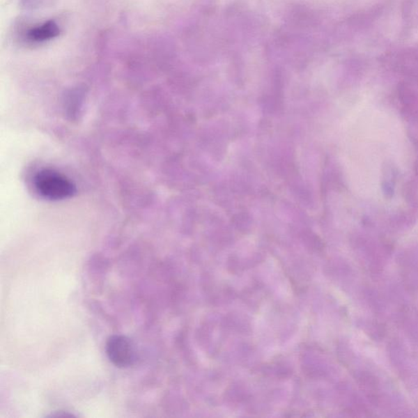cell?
<instances>
[{"instance_id":"1","label":"cell","mask_w":418,"mask_h":418,"mask_svg":"<svg viewBox=\"0 0 418 418\" xmlns=\"http://www.w3.org/2000/svg\"><path fill=\"white\" fill-rule=\"evenodd\" d=\"M34 186L38 194L49 201H63L76 193L75 185L65 176L51 169L37 173Z\"/></svg>"},{"instance_id":"2","label":"cell","mask_w":418,"mask_h":418,"mask_svg":"<svg viewBox=\"0 0 418 418\" xmlns=\"http://www.w3.org/2000/svg\"><path fill=\"white\" fill-rule=\"evenodd\" d=\"M106 350L109 359L118 368L130 367L137 359L134 344L126 336L113 335L109 337Z\"/></svg>"},{"instance_id":"3","label":"cell","mask_w":418,"mask_h":418,"mask_svg":"<svg viewBox=\"0 0 418 418\" xmlns=\"http://www.w3.org/2000/svg\"><path fill=\"white\" fill-rule=\"evenodd\" d=\"M61 29L55 21H47L31 28L27 32L26 39L32 42H44L55 39L60 35Z\"/></svg>"}]
</instances>
